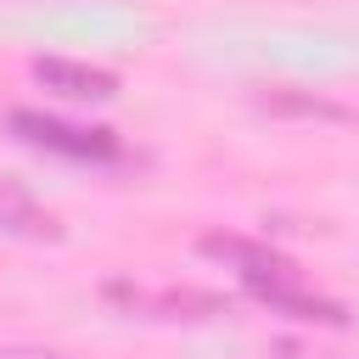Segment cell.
<instances>
[{
	"label": "cell",
	"instance_id": "6",
	"mask_svg": "<svg viewBox=\"0 0 359 359\" xmlns=\"http://www.w3.org/2000/svg\"><path fill=\"white\" fill-rule=\"evenodd\" d=\"M264 107L269 112H303V118H331V123H342L348 112L337 107V101H320V95H286V90H269L264 95Z\"/></svg>",
	"mask_w": 359,
	"mask_h": 359
},
{
	"label": "cell",
	"instance_id": "5",
	"mask_svg": "<svg viewBox=\"0 0 359 359\" xmlns=\"http://www.w3.org/2000/svg\"><path fill=\"white\" fill-rule=\"evenodd\" d=\"M0 224L6 230H22V236H50L56 224H50V213H39L22 191H11V185H0Z\"/></svg>",
	"mask_w": 359,
	"mask_h": 359
},
{
	"label": "cell",
	"instance_id": "2",
	"mask_svg": "<svg viewBox=\"0 0 359 359\" xmlns=\"http://www.w3.org/2000/svg\"><path fill=\"white\" fill-rule=\"evenodd\" d=\"M34 79H39L45 90H62V95H90V101H107V95L118 90V79H112V73L84 67V62H56V56H39V62H34Z\"/></svg>",
	"mask_w": 359,
	"mask_h": 359
},
{
	"label": "cell",
	"instance_id": "4",
	"mask_svg": "<svg viewBox=\"0 0 359 359\" xmlns=\"http://www.w3.org/2000/svg\"><path fill=\"white\" fill-rule=\"evenodd\" d=\"M202 252L236 264V269L247 275V286H252V280H269V275H292V264H280L275 252H264V247H252V241H241V236H202Z\"/></svg>",
	"mask_w": 359,
	"mask_h": 359
},
{
	"label": "cell",
	"instance_id": "3",
	"mask_svg": "<svg viewBox=\"0 0 359 359\" xmlns=\"http://www.w3.org/2000/svg\"><path fill=\"white\" fill-rule=\"evenodd\" d=\"M252 292H258L269 309L292 314V320H325V325H342V309H337V303H325V297H314V292H303L292 275H269V280H252Z\"/></svg>",
	"mask_w": 359,
	"mask_h": 359
},
{
	"label": "cell",
	"instance_id": "1",
	"mask_svg": "<svg viewBox=\"0 0 359 359\" xmlns=\"http://www.w3.org/2000/svg\"><path fill=\"white\" fill-rule=\"evenodd\" d=\"M11 129L34 146H50V151H67V157H95V163H112L123 157V146L107 135V129H73V123H56V118H39V112H11Z\"/></svg>",
	"mask_w": 359,
	"mask_h": 359
}]
</instances>
